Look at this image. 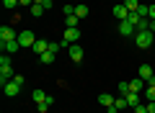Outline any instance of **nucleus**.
Here are the masks:
<instances>
[{
	"label": "nucleus",
	"mask_w": 155,
	"mask_h": 113,
	"mask_svg": "<svg viewBox=\"0 0 155 113\" xmlns=\"http://www.w3.org/2000/svg\"><path fill=\"white\" fill-rule=\"evenodd\" d=\"M140 77H142L145 82H150V80H153V77H155L153 67H150V64H140Z\"/></svg>",
	"instance_id": "10"
},
{
	"label": "nucleus",
	"mask_w": 155,
	"mask_h": 113,
	"mask_svg": "<svg viewBox=\"0 0 155 113\" xmlns=\"http://www.w3.org/2000/svg\"><path fill=\"white\" fill-rule=\"evenodd\" d=\"M114 100H116V98L109 95V93H101V95H98V103H101L104 108H111V105H114Z\"/></svg>",
	"instance_id": "16"
},
{
	"label": "nucleus",
	"mask_w": 155,
	"mask_h": 113,
	"mask_svg": "<svg viewBox=\"0 0 155 113\" xmlns=\"http://www.w3.org/2000/svg\"><path fill=\"white\" fill-rule=\"evenodd\" d=\"M142 87H145V80H142V77L129 80V90H132V93H142Z\"/></svg>",
	"instance_id": "15"
},
{
	"label": "nucleus",
	"mask_w": 155,
	"mask_h": 113,
	"mask_svg": "<svg viewBox=\"0 0 155 113\" xmlns=\"http://www.w3.org/2000/svg\"><path fill=\"white\" fill-rule=\"evenodd\" d=\"M41 5H44V11H52V5H54V3H52V0H44Z\"/></svg>",
	"instance_id": "31"
},
{
	"label": "nucleus",
	"mask_w": 155,
	"mask_h": 113,
	"mask_svg": "<svg viewBox=\"0 0 155 113\" xmlns=\"http://www.w3.org/2000/svg\"><path fill=\"white\" fill-rule=\"evenodd\" d=\"M28 13H31V16H34V18H41V16H44V13H47V11H44V5H39V3H34V5H31V8H28Z\"/></svg>",
	"instance_id": "18"
},
{
	"label": "nucleus",
	"mask_w": 155,
	"mask_h": 113,
	"mask_svg": "<svg viewBox=\"0 0 155 113\" xmlns=\"http://www.w3.org/2000/svg\"><path fill=\"white\" fill-rule=\"evenodd\" d=\"M47 49H49V41H47V39H36V44H34V52H36L39 57H41V54H44Z\"/></svg>",
	"instance_id": "13"
},
{
	"label": "nucleus",
	"mask_w": 155,
	"mask_h": 113,
	"mask_svg": "<svg viewBox=\"0 0 155 113\" xmlns=\"http://www.w3.org/2000/svg\"><path fill=\"white\" fill-rule=\"evenodd\" d=\"M34 3H39V5H41V3H44V0H34Z\"/></svg>",
	"instance_id": "37"
},
{
	"label": "nucleus",
	"mask_w": 155,
	"mask_h": 113,
	"mask_svg": "<svg viewBox=\"0 0 155 113\" xmlns=\"http://www.w3.org/2000/svg\"><path fill=\"white\" fill-rule=\"evenodd\" d=\"M75 16L78 18H88V5H75Z\"/></svg>",
	"instance_id": "23"
},
{
	"label": "nucleus",
	"mask_w": 155,
	"mask_h": 113,
	"mask_svg": "<svg viewBox=\"0 0 155 113\" xmlns=\"http://www.w3.org/2000/svg\"><path fill=\"white\" fill-rule=\"evenodd\" d=\"M150 31H153V33H155V21H150Z\"/></svg>",
	"instance_id": "35"
},
{
	"label": "nucleus",
	"mask_w": 155,
	"mask_h": 113,
	"mask_svg": "<svg viewBox=\"0 0 155 113\" xmlns=\"http://www.w3.org/2000/svg\"><path fill=\"white\" fill-rule=\"evenodd\" d=\"M129 93V82H119V95H127Z\"/></svg>",
	"instance_id": "25"
},
{
	"label": "nucleus",
	"mask_w": 155,
	"mask_h": 113,
	"mask_svg": "<svg viewBox=\"0 0 155 113\" xmlns=\"http://www.w3.org/2000/svg\"><path fill=\"white\" fill-rule=\"evenodd\" d=\"M36 108H39V113H47V111H49V108H52V105H49V103H39V105H36Z\"/></svg>",
	"instance_id": "29"
},
{
	"label": "nucleus",
	"mask_w": 155,
	"mask_h": 113,
	"mask_svg": "<svg viewBox=\"0 0 155 113\" xmlns=\"http://www.w3.org/2000/svg\"><path fill=\"white\" fill-rule=\"evenodd\" d=\"M145 98H147V100H155V85H147V90H145Z\"/></svg>",
	"instance_id": "24"
},
{
	"label": "nucleus",
	"mask_w": 155,
	"mask_h": 113,
	"mask_svg": "<svg viewBox=\"0 0 155 113\" xmlns=\"http://www.w3.org/2000/svg\"><path fill=\"white\" fill-rule=\"evenodd\" d=\"M13 82H16V85H21V87H23V82H26V80H23L21 75H13Z\"/></svg>",
	"instance_id": "30"
},
{
	"label": "nucleus",
	"mask_w": 155,
	"mask_h": 113,
	"mask_svg": "<svg viewBox=\"0 0 155 113\" xmlns=\"http://www.w3.org/2000/svg\"><path fill=\"white\" fill-rule=\"evenodd\" d=\"M3 5L5 8H16V5H21V0H3Z\"/></svg>",
	"instance_id": "27"
},
{
	"label": "nucleus",
	"mask_w": 155,
	"mask_h": 113,
	"mask_svg": "<svg viewBox=\"0 0 155 113\" xmlns=\"http://www.w3.org/2000/svg\"><path fill=\"white\" fill-rule=\"evenodd\" d=\"M153 41H155V33L153 31H137V33H134V44H137L140 49H150Z\"/></svg>",
	"instance_id": "1"
},
{
	"label": "nucleus",
	"mask_w": 155,
	"mask_h": 113,
	"mask_svg": "<svg viewBox=\"0 0 155 113\" xmlns=\"http://www.w3.org/2000/svg\"><path fill=\"white\" fill-rule=\"evenodd\" d=\"M54 59H57V54L52 52V49H47V52L41 54V57H39V62H41V64H52Z\"/></svg>",
	"instance_id": "17"
},
{
	"label": "nucleus",
	"mask_w": 155,
	"mask_h": 113,
	"mask_svg": "<svg viewBox=\"0 0 155 113\" xmlns=\"http://www.w3.org/2000/svg\"><path fill=\"white\" fill-rule=\"evenodd\" d=\"M3 90H5V95L8 98H13V95H18V90H21V85H16V82H5V85H3Z\"/></svg>",
	"instance_id": "11"
},
{
	"label": "nucleus",
	"mask_w": 155,
	"mask_h": 113,
	"mask_svg": "<svg viewBox=\"0 0 155 113\" xmlns=\"http://www.w3.org/2000/svg\"><path fill=\"white\" fill-rule=\"evenodd\" d=\"M132 111H134V113H147V103H140V105H134Z\"/></svg>",
	"instance_id": "26"
},
{
	"label": "nucleus",
	"mask_w": 155,
	"mask_h": 113,
	"mask_svg": "<svg viewBox=\"0 0 155 113\" xmlns=\"http://www.w3.org/2000/svg\"><path fill=\"white\" fill-rule=\"evenodd\" d=\"M78 23H80L78 16H65V28H78Z\"/></svg>",
	"instance_id": "19"
},
{
	"label": "nucleus",
	"mask_w": 155,
	"mask_h": 113,
	"mask_svg": "<svg viewBox=\"0 0 155 113\" xmlns=\"http://www.w3.org/2000/svg\"><path fill=\"white\" fill-rule=\"evenodd\" d=\"M122 5H124V8H127V11H129V13H137V8H140V0H124Z\"/></svg>",
	"instance_id": "20"
},
{
	"label": "nucleus",
	"mask_w": 155,
	"mask_h": 113,
	"mask_svg": "<svg viewBox=\"0 0 155 113\" xmlns=\"http://www.w3.org/2000/svg\"><path fill=\"white\" fill-rule=\"evenodd\" d=\"M119 33H122V36H132V39H134L137 28H134V23H129V21H119Z\"/></svg>",
	"instance_id": "5"
},
{
	"label": "nucleus",
	"mask_w": 155,
	"mask_h": 113,
	"mask_svg": "<svg viewBox=\"0 0 155 113\" xmlns=\"http://www.w3.org/2000/svg\"><path fill=\"white\" fill-rule=\"evenodd\" d=\"M147 113H155V100H150V103H147Z\"/></svg>",
	"instance_id": "33"
},
{
	"label": "nucleus",
	"mask_w": 155,
	"mask_h": 113,
	"mask_svg": "<svg viewBox=\"0 0 155 113\" xmlns=\"http://www.w3.org/2000/svg\"><path fill=\"white\" fill-rule=\"evenodd\" d=\"M18 44H21V49H34V44H36V33L34 31H21L18 33Z\"/></svg>",
	"instance_id": "2"
},
{
	"label": "nucleus",
	"mask_w": 155,
	"mask_h": 113,
	"mask_svg": "<svg viewBox=\"0 0 155 113\" xmlns=\"http://www.w3.org/2000/svg\"><path fill=\"white\" fill-rule=\"evenodd\" d=\"M65 16H75V5H72V3L65 5Z\"/></svg>",
	"instance_id": "28"
},
{
	"label": "nucleus",
	"mask_w": 155,
	"mask_h": 113,
	"mask_svg": "<svg viewBox=\"0 0 155 113\" xmlns=\"http://www.w3.org/2000/svg\"><path fill=\"white\" fill-rule=\"evenodd\" d=\"M137 16H140V18H150V5L140 3V8H137Z\"/></svg>",
	"instance_id": "22"
},
{
	"label": "nucleus",
	"mask_w": 155,
	"mask_h": 113,
	"mask_svg": "<svg viewBox=\"0 0 155 113\" xmlns=\"http://www.w3.org/2000/svg\"><path fill=\"white\" fill-rule=\"evenodd\" d=\"M21 5H26V8H31V5H34V0H21Z\"/></svg>",
	"instance_id": "34"
},
{
	"label": "nucleus",
	"mask_w": 155,
	"mask_h": 113,
	"mask_svg": "<svg viewBox=\"0 0 155 113\" xmlns=\"http://www.w3.org/2000/svg\"><path fill=\"white\" fill-rule=\"evenodd\" d=\"M78 39H80V31H78V28H65V39H62V46H67V44H75Z\"/></svg>",
	"instance_id": "4"
},
{
	"label": "nucleus",
	"mask_w": 155,
	"mask_h": 113,
	"mask_svg": "<svg viewBox=\"0 0 155 113\" xmlns=\"http://www.w3.org/2000/svg\"><path fill=\"white\" fill-rule=\"evenodd\" d=\"M124 98H127L129 108H134V105H140V103H142V95H140V93H132V90H129V93H127Z\"/></svg>",
	"instance_id": "12"
},
{
	"label": "nucleus",
	"mask_w": 155,
	"mask_h": 113,
	"mask_svg": "<svg viewBox=\"0 0 155 113\" xmlns=\"http://www.w3.org/2000/svg\"><path fill=\"white\" fill-rule=\"evenodd\" d=\"M67 57L78 64V62H83V49L78 46V44H70V46H67Z\"/></svg>",
	"instance_id": "3"
},
{
	"label": "nucleus",
	"mask_w": 155,
	"mask_h": 113,
	"mask_svg": "<svg viewBox=\"0 0 155 113\" xmlns=\"http://www.w3.org/2000/svg\"><path fill=\"white\" fill-rule=\"evenodd\" d=\"M147 85H155V77H153V80H150V82H147Z\"/></svg>",
	"instance_id": "36"
},
{
	"label": "nucleus",
	"mask_w": 155,
	"mask_h": 113,
	"mask_svg": "<svg viewBox=\"0 0 155 113\" xmlns=\"http://www.w3.org/2000/svg\"><path fill=\"white\" fill-rule=\"evenodd\" d=\"M150 3H153V0H150Z\"/></svg>",
	"instance_id": "38"
},
{
	"label": "nucleus",
	"mask_w": 155,
	"mask_h": 113,
	"mask_svg": "<svg viewBox=\"0 0 155 113\" xmlns=\"http://www.w3.org/2000/svg\"><path fill=\"white\" fill-rule=\"evenodd\" d=\"M111 13H114V18H119V21H127V18H129V11L122 5V3H119V5H114V11H111Z\"/></svg>",
	"instance_id": "9"
},
{
	"label": "nucleus",
	"mask_w": 155,
	"mask_h": 113,
	"mask_svg": "<svg viewBox=\"0 0 155 113\" xmlns=\"http://www.w3.org/2000/svg\"><path fill=\"white\" fill-rule=\"evenodd\" d=\"M150 21H155V3H150Z\"/></svg>",
	"instance_id": "32"
},
{
	"label": "nucleus",
	"mask_w": 155,
	"mask_h": 113,
	"mask_svg": "<svg viewBox=\"0 0 155 113\" xmlns=\"http://www.w3.org/2000/svg\"><path fill=\"white\" fill-rule=\"evenodd\" d=\"M114 108H116V111H124V108H129V103H127V98H116V100H114Z\"/></svg>",
	"instance_id": "21"
},
{
	"label": "nucleus",
	"mask_w": 155,
	"mask_h": 113,
	"mask_svg": "<svg viewBox=\"0 0 155 113\" xmlns=\"http://www.w3.org/2000/svg\"><path fill=\"white\" fill-rule=\"evenodd\" d=\"M31 98H34V103H36V105H39V103H49V95H47L44 90H34Z\"/></svg>",
	"instance_id": "14"
},
{
	"label": "nucleus",
	"mask_w": 155,
	"mask_h": 113,
	"mask_svg": "<svg viewBox=\"0 0 155 113\" xmlns=\"http://www.w3.org/2000/svg\"><path fill=\"white\" fill-rule=\"evenodd\" d=\"M18 33L13 31V26H3L0 28V41H16Z\"/></svg>",
	"instance_id": "7"
},
{
	"label": "nucleus",
	"mask_w": 155,
	"mask_h": 113,
	"mask_svg": "<svg viewBox=\"0 0 155 113\" xmlns=\"http://www.w3.org/2000/svg\"><path fill=\"white\" fill-rule=\"evenodd\" d=\"M11 80H13V67L11 64H0V85H5Z\"/></svg>",
	"instance_id": "6"
},
{
	"label": "nucleus",
	"mask_w": 155,
	"mask_h": 113,
	"mask_svg": "<svg viewBox=\"0 0 155 113\" xmlns=\"http://www.w3.org/2000/svg\"><path fill=\"white\" fill-rule=\"evenodd\" d=\"M0 46H3L5 54H16L18 49H21V44H18V39H16V41H0Z\"/></svg>",
	"instance_id": "8"
}]
</instances>
